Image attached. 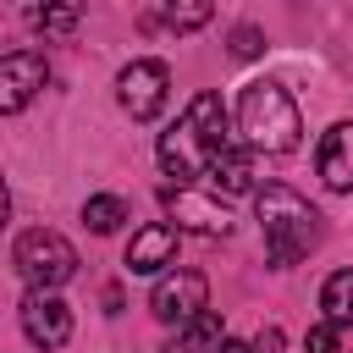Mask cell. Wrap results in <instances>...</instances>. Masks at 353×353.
<instances>
[{
	"label": "cell",
	"instance_id": "obj_9",
	"mask_svg": "<svg viewBox=\"0 0 353 353\" xmlns=\"http://www.w3.org/2000/svg\"><path fill=\"white\" fill-rule=\"evenodd\" d=\"M171 259H176V226L171 221H149V226L132 232V243H127V270L132 276H160Z\"/></svg>",
	"mask_w": 353,
	"mask_h": 353
},
{
	"label": "cell",
	"instance_id": "obj_1",
	"mask_svg": "<svg viewBox=\"0 0 353 353\" xmlns=\"http://www.w3.org/2000/svg\"><path fill=\"white\" fill-rule=\"evenodd\" d=\"M221 149H232L221 94H193V105L176 116V127L160 132V165L176 182H204V171L221 160Z\"/></svg>",
	"mask_w": 353,
	"mask_h": 353
},
{
	"label": "cell",
	"instance_id": "obj_3",
	"mask_svg": "<svg viewBox=\"0 0 353 353\" xmlns=\"http://www.w3.org/2000/svg\"><path fill=\"white\" fill-rule=\"evenodd\" d=\"M237 132L248 154H287L298 149V105L281 83H248L237 99Z\"/></svg>",
	"mask_w": 353,
	"mask_h": 353
},
{
	"label": "cell",
	"instance_id": "obj_21",
	"mask_svg": "<svg viewBox=\"0 0 353 353\" xmlns=\"http://www.w3.org/2000/svg\"><path fill=\"white\" fill-rule=\"evenodd\" d=\"M6 215H11V188H6V176H0V226H6Z\"/></svg>",
	"mask_w": 353,
	"mask_h": 353
},
{
	"label": "cell",
	"instance_id": "obj_16",
	"mask_svg": "<svg viewBox=\"0 0 353 353\" xmlns=\"http://www.w3.org/2000/svg\"><path fill=\"white\" fill-rule=\"evenodd\" d=\"M210 17H215V6H210V0H188V6H165V11H160V22H165V28H176V33L204 28Z\"/></svg>",
	"mask_w": 353,
	"mask_h": 353
},
{
	"label": "cell",
	"instance_id": "obj_15",
	"mask_svg": "<svg viewBox=\"0 0 353 353\" xmlns=\"http://www.w3.org/2000/svg\"><path fill=\"white\" fill-rule=\"evenodd\" d=\"M83 221H88V226H94V232L105 237V232H116V226L127 221V204H121L116 193H94V199L83 204Z\"/></svg>",
	"mask_w": 353,
	"mask_h": 353
},
{
	"label": "cell",
	"instance_id": "obj_17",
	"mask_svg": "<svg viewBox=\"0 0 353 353\" xmlns=\"http://www.w3.org/2000/svg\"><path fill=\"white\" fill-rule=\"evenodd\" d=\"M77 17H83L77 6H33V11H28V22H33L39 33H72Z\"/></svg>",
	"mask_w": 353,
	"mask_h": 353
},
{
	"label": "cell",
	"instance_id": "obj_14",
	"mask_svg": "<svg viewBox=\"0 0 353 353\" xmlns=\"http://www.w3.org/2000/svg\"><path fill=\"white\" fill-rule=\"evenodd\" d=\"M320 309H325V325H353V270H336V276H325V287H320Z\"/></svg>",
	"mask_w": 353,
	"mask_h": 353
},
{
	"label": "cell",
	"instance_id": "obj_6",
	"mask_svg": "<svg viewBox=\"0 0 353 353\" xmlns=\"http://www.w3.org/2000/svg\"><path fill=\"white\" fill-rule=\"evenodd\" d=\"M165 94H171L165 61H132V66H121V77H116V99H121V110H127L132 121H154V116L165 110Z\"/></svg>",
	"mask_w": 353,
	"mask_h": 353
},
{
	"label": "cell",
	"instance_id": "obj_5",
	"mask_svg": "<svg viewBox=\"0 0 353 353\" xmlns=\"http://www.w3.org/2000/svg\"><path fill=\"white\" fill-rule=\"evenodd\" d=\"M204 309H210V281L199 270H165L154 281V292H149V314L160 325H188Z\"/></svg>",
	"mask_w": 353,
	"mask_h": 353
},
{
	"label": "cell",
	"instance_id": "obj_4",
	"mask_svg": "<svg viewBox=\"0 0 353 353\" xmlns=\"http://www.w3.org/2000/svg\"><path fill=\"white\" fill-rule=\"evenodd\" d=\"M11 265L22 270V281H28L33 292H55V287H66V281L77 276V248H72L61 232L33 226V232H22V237H17Z\"/></svg>",
	"mask_w": 353,
	"mask_h": 353
},
{
	"label": "cell",
	"instance_id": "obj_2",
	"mask_svg": "<svg viewBox=\"0 0 353 353\" xmlns=\"http://www.w3.org/2000/svg\"><path fill=\"white\" fill-rule=\"evenodd\" d=\"M254 215H259L265 254H270L276 270L298 265V259L314 248V237H320V215H314V204H309L303 193L281 188V182H265V188L254 193Z\"/></svg>",
	"mask_w": 353,
	"mask_h": 353
},
{
	"label": "cell",
	"instance_id": "obj_10",
	"mask_svg": "<svg viewBox=\"0 0 353 353\" xmlns=\"http://www.w3.org/2000/svg\"><path fill=\"white\" fill-rule=\"evenodd\" d=\"M314 165H320V182H325L331 193H353V121H336V127L320 138Z\"/></svg>",
	"mask_w": 353,
	"mask_h": 353
},
{
	"label": "cell",
	"instance_id": "obj_8",
	"mask_svg": "<svg viewBox=\"0 0 353 353\" xmlns=\"http://www.w3.org/2000/svg\"><path fill=\"white\" fill-rule=\"evenodd\" d=\"M22 331L33 347H61L72 336V309L55 292H28L22 298Z\"/></svg>",
	"mask_w": 353,
	"mask_h": 353
},
{
	"label": "cell",
	"instance_id": "obj_22",
	"mask_svg": "<svg viewBox=\"0 0 353 353\" xmlns=\"http://www.w3.org/2000/svg\"><path fill=\"white\" fill-rule=\"evenodd\" d=\"M215 353H248V342H232V336H226V342H221Z\"/></svg>",
	"mask_w": 353,
	"mask_h": 353
},
{
	"label": "cell",
	"instance_id": "obj_11",
	"mask_svg": "<svg viewBox=\"0 0 353 353\" xmlns=\"http://www.w3.org/2000/svg\"><path fill=\"white\" fill-rule=\"evenodd\" d=\"M204 188H210V193H248V188H254V154L237 149V143L221 149V160L204 171Z\"/></svg>",
	"mask_w": 353,
	"mask_h": 353
},
{
	"label": "cell",
	"instance_id": "obj_7",
	"mask_svg": "<svg viewBox=\"0 0 353 353\" xmlns=\"http://www.w3.org/2000/svg\"><path fill=\"white\" fill-rule=\"evenodd\" d=\"M44 83H50V66H44L39 50H11V55H0V116L28 110Z\"/></svg>",
	"mask_w": 353,
	"mask_h": 353
},
{
	"label": "cell",
	"instance_id": "obj_18",
	"mask_svg": "<svg viewBox=\"0 0 353 353\" xmlns=\"http://www.w3.org/2000/svg\"><path fill=\"white\" fill-rule=\"evenodd\" d=\"M303 353H342V342H336V325H309V336H303Z\"/></svg>",
	"mask_w": 353,
	"mask_h": 353
},
{
	"label": "cell",
	"instance_id": "obj_12",
	"mask_svg": "<svg viewBox=\"0 0 353 353\" xmlns=\"http://www.w3.org/2000/svg\"><path fill=\"white\" fill-rule=\"evenodd\" d=\"M221 342H226V325H221V314L204 309V314H193L188 325H176V336H171L160 353H215Z\"/></svg>",
	"mask_w": 353,
	"mask_h": 353
},
{
	"label": "cell",
	"instance_id": "obj_13",
	"mask_svg": "<svg viewBox=\"0 0 353 353\" xmlns=\"http://www.w3.org/2000/svg\"><path fill=\"white\" fill-rule=\"evenodd\" d=\"M165 204L176 210V221L182 226H193V232H210V237H221L232 221H226V210H215V204H204V199H193V193H165Z\"/></svg>",
	"mask_w": 353,
	"mask_h": 353
},
{
	"label": "cell",
	"instance_id": "obj_20",
	"mask_svg": "<svg viewBox=\"0 0 353 353\" xmlns=\"http://www.w3.org/2000/svg\"><path fill=\"white\" fill-rule=\"evenodd\" d=\"M281 347H287V342H281V331H276V325H265V331L248 342V353H281Z\"/></svg>",
	"mask_w": 353,
	"mask_h": 353
},
{
	"label": "cell",
	"instance_id": "obj_19",
	"mask_svg": "<svg viewBox=\"0 0 353 353\" xmlns=\"http://www.w3.org/2000/svg\"><path fill=\"white\" fill-rule=\"evenodd\" d=\"M232 55H243V61L259 55V28H237V33H232Z\"/></svg>",
	"mask_w": 353,
	"mask_h": 353
}]
</instances>
